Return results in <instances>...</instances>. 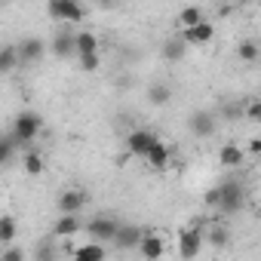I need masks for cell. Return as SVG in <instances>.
<instances>
[{"mask_svg": "<svg viewBox=\"0 0 261 261\" xmlns=\"http://www.w3.org/2000/svg\"><path fill=\"white\" fill-rule=\"evenodd\" d=\"M203 227L206 221L203 218H194V224L188 227H178V237H175V249H178V258L181 261H194L200 252H203Z\"/></svg>", "mask_w": 261, "mask_h": 261, "instance_id": "cell-3", "label": "cell"}, {"mask_svg": "<svg viewBox=\"0 0 261 261\" xmlns=\"http://www.w3.org/2000/svg\"><path fill=\"white\" fill-rule=\"evenodd\" d=\"M203 243L212 246V249H227L230 246V230L221 224V221H209L203 227Z\"/></svg>", "mask_w": 261, "mask_h": 261, "instance_id": "cell-16", "label": "cell"}, {"mask_svg": "<svg viewBox=\"0 0 261 261\" xmlns=\"http://www.w3.org/2000/svg\"><path fill=\"white\" fill-rule=\"evenodd\" d=\"M0 261H28V255L19 243H13V246H0Z\"/></svg>", "mask_w": 261, "mask_h": 261, "instance_id": "cell-27", "label": "cell"}, {"mask_svg": "<svg viewBox=\"0 0 261 261\" xmlns=\"http://www.w3.org/2000/svg\"><path fill=\"white\" fill-rule=\"evenodd\" d=\"M19 68V49L16 43H0V74H13Z\"/></svg>", "mask_w": 261, "mask_h": 261, "instance_id": "cell-25", "label": "cell"}, {"mask_svg": "<svg viewBox=\"0 0 261 261\" xmlns=\"http://www.w3.org/2000/svg\"><path fill=\"white\" fill-rule=\"evenodd\" d=\"M13 154H16V145H13V139H10V136H0V169H4V166L13 160Z\"/></svg>", "mask_w": 261, "mask_h": 261, "instance_id": "cell-28", "label": "cell"}, {"mask_svg": "<svg viewBox=\"0 0 261 261\" xmlns=\"http://www.w3.org/2000/svg\"><path fill=\"white\" fill-rule=\"evenodd\" d=\"M86 203H89V194H86L83 188H65V191L56 197L59 215H80Z\"/></svg>", "mask_w": 261, "mask_h": 261, "instance_id": "cell-8", "label": "cell"}, {"mask_svg": "<svg viewBox=\"0 0 261 261\" xmlns=\"http://www.w3.org/2000/svg\"><path fill=\"white\" fill-rule=\"evenodd\" d=\"M142 233H145V227L120 221V227H117V233H114V240H111V243H114V249H117V252H133V249L139 246Z\"/></svg>", "mask_w": 261, "mask_h": 261, "instance_id": "cell-12", "label": "cell"}, {"mask_svg": "<svg viewBox=\"0 0 261 261\" xmlns=\"http://www.w3.org/2000/svg\"><path fill=\"white\" fill-rule=\"evenodd\" d=\"M240 114H243L240 105H227V108H224V117H227V120H230V117H240Z\"/></svg>", "mask_w": 261, "mask_h": 261, "instance_id": "cell-34", "label": "cell"}, {"mask_svg": "<svg viewBox=\"0 0 261 261\" xmlns=\"http://www.w3.org/2000/svg\"><path fill=\"white\" fill-rule=\"evenodd\" d=\"M178 37L185 40V46H206V43L215 40V25L206 19V22H200V25H194V28H181Z\"/></svg>", "mask_w": 261, "mask_h": 261, "instance_id": "cell-13", "label": "cell"}, {"mask_svg": "<svg viewBox=\"0 0 261 261\" xmlns=\"http://www.w3.org/2000/svg\"><path fill=\"white\" fill-rule=\"evenodd\" d=\"M246 120L249 123H258L261 120V101L258 98H246Z\"/></svg>", "mask_w": 261, "mask_h": 261, "instance_id": "cell-29", "label": "cell"}, {"mask_svg": "<svg viewBox=\"0 0 261 261\" xmlns=\"http://www.w3.org/2000/svg\"><path fill=\"white\" fill-rule=\"evenodd\" d=\"M218 163H221V169H243L246 154H243V148L237 142H224L218 148Z\"/></svg>", "mask_w": 261, "mask_h": 261, "instance_id": "cell-15", "label": "cell"}, {"mask_svg": "<svg viewBox=\"0 0 261 261\" xmlns=\"http://www.w3.org/2000/svg\"><path fill=\"white\" fill-rule=\"evenodd\" d=\"M200 22H206V10H203V7H185V10L178 13V25H181V28H194V25H200Z\"/></svg>", "mask_w": 261, "mask_h": 261, "instance_id": "cell-26", "label": "cell"}, {"mask_svg": "<svg viewBox=\"0 0 261 261\" xmlns=\"http://www.w3.org/2000/svg\"><path fill=\"white\" fill-rule=\"evenodd\" d=\"M243 154H246V157H258V154H261V139H258V136H252V139L246 142Z\"/></svg>", "mask_w": 261, "mask_h": 261, "instance_id": "cell-30", "label": "cell"}, {"mask_svg": "<svg viewBox=\"0 0 261 261\" xmlns=\"http://www.w3.org/2000/svg\"><path fill=\"white\" fill-rule=\"evenodd\" d=\"M74 28H68V25H59L56 28V34H53V40L46 43V53H53L56 59H71V56H77V46H74Z\"/></svg>", "mask_w": 261, "mask_h": 261, "instance_id": "cell-7", "label": "cell"}, {"mask_svg": "<svg viewBox=\"0 0 261 261\" xmlns=\"http://www.w3.org/2000/svg\"><path fill=\"white\" fill-rule=\"evenodd\" d=\"M136 249H139V255H142L145 261H160L163 252H166V240H163V233H157V230H145Z\"/></svg>", "mask_w": 261, "mask_h": 261, "instance_id": "cell-11", "label": "cell"}, {"mask_svg": "<svg viewBox=\"0 0 261 261\" xmlns=\"http://www.w3.org/2000/svg\"><path fill=\"white\" fill-rule=\"evenodd\" d=\"M120 227V218L117 215H92L89 221H83V233L89 237V243H111L114 233Z\"/></svg>", "mask_w": 261, "mask_h": 261, "instance_id": "cell-5", "label": "cell"}, {"mask_svg": "<svg viewBox=\"0 0 261 261\" xmlns=\"http://www.w3.org/2000/svg\"><path fill=\"white\" fill-rule=\"evenodd\" d=\"M0 7H4V4H0Z\"/></svg>", "mask_w": 261, "mask_h": 261, "instance_id": "cell-35", "label": "cell"}, {"mask_svg": "<svg viewBox=\"0 0 261 261\" xmlns=\"http://www.w3.org/2000/svg\"><path fill=\"white\" fill-rule=\"evenodd\" d=\"M157 142H160V139L151 133V129H133V133L126 136V151L133 154V157H142V160H145L148 151H151Z\"/></svg>", "mask_w": 261, "mask_h": 261, "instance_id": "cell-10", "label": "cell"}, {"mask_svg": "<svg viewBox=\"0 0 261 261\" xmlns=\"http://www.w3.org/2000/svg\"><path fill=\"white\" fill-rule=\"evenodd\" d=\"M37 261H56L53 246H40V249H37Z\"/></svg>", "mask_w": 261, "mask_h": 261, "instance_id": "cell-33", "label": "cell"}, {"mask_svg": "<svg viewBox=\"0 0 261 261\" xmlns=\"http://www.w3.org/2000/svg\"><path fill=\"white\" fill-rule=\"evenodd\" d=\"M43 133V117L37 111H19L16 120H13V145H22V148H31L34 139Z\"/></svg>", "mask_w": 261, "mask_h": 261, "instance_id": "cell-1", "label": "cell"}, {"mask_svg": "<svg viewBox=\"0 0 261 261\" xmlns=\"http://www.w3.org/2000/svg\"><path fill=\"white\" fill-rule=\"evenodd\" d=\"M203 203H206L209 209H218V188H209V191L203 194Z\"/></svg>", "mask_w": 261, "mask_h": 261, "instance_id": "cell-32", "label": "cell"}, {"mask_svg": "<svg viewBox=\"0 0 261 261\" xmlns=\"http://www.w3.org/2000/svg\"><path fill=\"white\" fill-rule=\"evenodd\" d=\"M145 98H148V105H151V108H166V105L172 101V86H169V83H163V80H157V83H151V86H148Z\"/></svg>", "mask_w": 261, "mask_h": 261, "instance_id": "cell-20", "label": "cell"}, {"mask_svg": "<svg viewBox=\"0 0 261 261\" xmlns=\"http://www.w3.org/2000/svg\"><path fill=\"white\" fill-rule=\"evenodd\" d=\"M160 53H163V59H166V62H181V59L188 56V46H185V40H181L178 34H172L169 40H163Z\"/></svg>", "mask_w": 261, "mask_h": 261, "instance_id": "cell-22", "label": "cell"}, {"mask_svg": "<svg viewBox=\"0 0 261 261\" xmlns=\"http://www.w3.org/2000/svg\"><path fill=\"white\" fill-rule=\"evenodd\" d=\"M98 65H101V62H98V56H86V59H80V68H83V71H89V74H92V71H98Z\"/></svg>", "mask_w": 261, "mask_h": 261, "instance_id": "cell-31", "label": "cell"}, {"mask_svg": "<svg viewBox=\"0 0 261 261\" xmlns=\"http://www.w3.org/2000/svg\"><path fill=\"white\" fill-rule=\"evenodd\" d=\"M215 188H218V209H221V215H237V212L246 209L249 191H246V185L240 178H227V181H221Z\"/></svg>", "mask_w": 261, "mask_h": 261, "instance_id": "cell-2", "label": "cell"}, {"mask_svg": "<svg viewBox=\"0 0 261 261\" xmlns=\"http://www.w3.org/2000/svg\"><path fill=\"white\" fill-rule=\"evenodd\" d=\"M237 59H240V62H246V65H255V62L261 59V43H258L255 37L240 40V43H237Z\"/></svg>", "mask_w": 261, "mask_h": 261, "instance_id": "cell-23", "label": "cell"}, {"mask_svg": "<svg viewBox=\"0 0 261 261\" xmlns=\"http://www.w3.org/2000/svg\"><path fill=\"white\" fill-rule=\"evenodd\" d=\"M16 49H19V65H34L46 56V40L37 34H28L16 43Z\"/></svg>", "mask_w": 261, "mask_h": 261, "instance_id": "cell-9", "label": "cell"}, {"mask_svg": "<svg viewBox=\"0 0 261 261\" xmlns=\"http://www.w3.org/2000/svg\"><path fill=\"white\" fill-rule=\"evenodd\" d=\"M22 169H25V175H31V178L43 175V172H46V160H43V154H40L37 148H28V151L22 154Z\"/></svg>", "mask_w": 261, "mask_h": 261, "instance_id": "cell-21", "label": "cell"}, {"mask_svg": "<svg viewBox=\"0 0 261 261\" xmlns=\"http://www.w3.org/2000/svg\"><path fill=\"white\" fill-rule=\"evenodd\" d=\"M169 160H172V148H169L166 142H157V145L148 151V157H145V163H148L154 172H166V169H169Z\"/></svg>", "mask_w": 261, "mask_h": 261, "instance_id": "cell-18", "label": "cell"}, {"mask_svg": "<svg viewBox=\"0 0 261 261\" xmlns=\"http://www.w3.org/2000/svg\"><path fill=\"white\" fill-rule=\"evenodd\" d=\"M46 16L56 22V25H80L86 19V10L77 4V0H49L46 4Z\"/></svg>", "mask_w": 261, "mask_h": 261, "instance_id": "cell-4", "label": "cell"}, {"mask_svg": "<svg viewBox=\"0 0 261 261\" xmlns=\"http://www.w3.org/2000/svg\"><path fill=\"white\" fill-rule=\"evenodd\" d=\"M77 233H83V218L80 215H59L56 224H53V237L56 240H74Z\"/></svg>", "mask_w": 261, "mask_h": 261, "instance_id": "cell-14", "label": "cell"}, {"mask_svg": "<svg viewBox=\"0 0 261 261\" xmlns=\"http://www.w3.org/2000/svg\"><path fill=\"white\" fill-rule=\"evenodd\" d=\"M188 133L194 139H212L218 133V114L209 108H197L188 114Z\"/></svg>", "mask_w": 261, "mask_h": 261, "instance_id": "cell-6", "label": "cell"}, {"mask_svg": "<svg viewBox=\"0 0 261 261\" xmlns=\"http://www.w3.org/2000/svg\"><path fill=\"white\" fill-rule=\"evenodd\" d=\"M74 46H77V59H86V56H98V34L89 31V28H80L74 34Z\"/></svg>", "mask_w": 261, "mask_h": 261, "instance_id": "cell-17", "label": "cell"}, {"mask_svg": "<svg viewBox=\"0 0 261 261\" xmlns=\"http://www.w3.org/2000/svg\"><path fill=\"white\" fill-rule=\"evenodd\" d=\"M71 261H108V252L101 243H83L71 249Z\"/></svg>", "mask_w": 261, "mask_h": 261, "instance_id": "cell-19", "label": "cell"}, {"mask_svg": "<svg viewBox=\"0 0 261 261\" xmlns=\"http://www.w3.org/2000/svg\"><path fill=\"white\" fill-rule=\"evenodd\" d=\"M19 240V221L16 215H0V246H13Z\"/></svg>", "mask_w": 261, "mask_h": 261, "instance_id": "cell-24", "label": "cell"}]
</instances>
